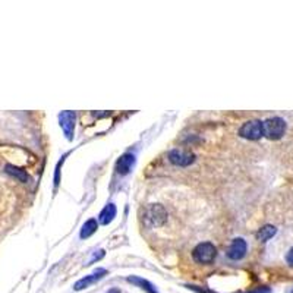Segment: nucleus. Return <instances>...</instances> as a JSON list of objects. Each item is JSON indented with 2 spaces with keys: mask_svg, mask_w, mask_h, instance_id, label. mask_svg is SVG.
Masks as SVG:
<instances>
[{
  "mask_svg": "<svg viewBox=\"0 0 293 293\" xmlns=\"http://www.w3.org/2000/svg\"><path fill=\"white\" fill-rule=\"evenodd\" d=\"M97 229H98V223H97V220H95V219H90L88 222L84 223V226H82V229H81V233H79L81 239H87V238H90L91 235H94V233L97 232Z\"/></svg>",
  "mask_w": 293,
  "mask_h": 293,
  "instance_id": "f8f14e48",
  "label": "nucleus"
},
{
  "mask_svg": "<svg viewBox=\"0 0 293 293\" xmlns=\"http://www.w3.org/2000/svg\"><path fill=\"white\" fill-rule=\"evenodd\" d=\"M169 160L175 166L186 167V166H191L195 161V154L191 153V151H185V150H172L169 153Z\"/></svg>",
  "mask_w": 293,
  "mask_h": 293,
  "instance_id": "39448f33",
  "label": "nucleus"
},
{
  "mask_svg": "<svg viewBox=\"0 0 293 293\" xmlns=\"http://www.w3.org/2000/svg\"><path fill=\"white\" fill-rule=\"evenodd\" d=\"M189 289H192V291H195V292L198 293H216V292H210V291H205V289H200L198 286H189Z\"/></svg>",
  "mask_w": 293,
  "mask_h": 293,
  "instance_id": "dca6fc26",
  "label": "nucleus"
},
{
  "mask_svg": "<svg viewBox=\"0 0 293 293\" xmlns=\"http://www.w3.org/2000/svg\"><path fill=\"white\" fill-rule=\"evenodd\" d=\"M106 274H107V270H104V269H97V270H95L94 273H91L90 276H85L84 279L78 280V282L75 283V286H73V291H76V292L84 291V289L90 288L91 285L100 282Z\"/></svg>",
  "mask_w": 293,
  "mask_h": 293,
  "instance_id": "0eeeda50",
  "label": "nucleus"
},
{
  "mask_svg": "<svg viewBox=\"0 0 293 293\" xmlns=\"http://www.w3.org/2000/svg\"><path fill=\"white\" fill-rule=\"evenodd\" d=\"M217 257V249L211 242L198 244L192 251V258L198 264H211Z\"/></svg>",
  "mask_w": 293,
  "mask_h": 293,
  "instance_id": "f257e3e1",
  "label": "nucleus"
},
{
  "mask_svg": "<svg viewBox=\"0 0 293 293\" xmlns=\"http://www.w3.org/2000/svg\"><path fill=\"white\" fill-rule=\"evenodd\" d=\"M144 220L150 226H163L167 222V211L160 204H151L144 213Z\"/></svg>",
  "mask_w": 293,
  "mask_h": 293,
  "instance_id": "f03ea898",
  "label": "nucleus"
},
{
  "mask_svg": "<svg viewBox=\"0 0 293 293\" xmlns=\"http://www.w3.org/2000/svg\"><path fill=\"white\" fill-rule=\"evenodd\" d=\"M286 132V122L282 117H270L264 122V136L279 139Z\"/></svg>",
  "mask_w": 293,
  "mask_h": 293,
  "instance_id": "7ed1b4c3",
  "label": "nucleus"
},
{
  "mask_svg": "<svg viewBox=\"0 0 293 293\" xmlns=\"http://www.w3.org/2000/svg\"><path fill=\"white\" fill-rule=\"evenodd\" d=\"M6 172H7L9 175L15 176V178H16L18 180H21V182H28V180H29V176L26 175V172L22 170V169H19V167H15V166L7 164V166H6Z\"/></svg>",
  "mask_w": 293,
  "mask_h": 293,
  "instance_id": "4468645a",
  "label": "nucleus"
},
{
  "mask_svg": "<svg viewBox=\"0 0 293 293\" xmlns=\"http://www.w3.org/2000/svg\"><path fill=\"white\" fill-rule=\"evenodd\" d=\"M247 251H248L247 242L242 238H236L232 241V244L227 249V257L233 261H239L247 255Z\"/></svg>",
  "mask_w": 293,
  "mask_h": 293,
  "instance_id": "423d86ee",
  "label": "nucleus"
},
{
  "mask_svg": "<svg viewBox=\"0 0 293 293\" xmlns=\"http://www.w3.org/2000/svg\"><path fill=\"white\" fill-rule=\"evenodd\" d=\"M276 232H277V229H276L274 226L266 225V226H263V227L257 232V239L261 241V242H266V241L271 239V238L276 235Z\"/></svg>",
  "mask_w": 293,
  "mask_h": 293,
  "instance_id": "ddd939ff",
  "label": "nucleus"
},
{
  "mask_svg": "<svg viewBox=\"0 0 293 293\" xmlns=\"http://www.w3.org/2000/svg\"><path fill=\"white\" fill-rule=\"evenodd\" d=\"M116 217V207L113 205V204H107L103 210H101V213H100V216H98V222L101 223V225H109V223H112V220Z\"/></svg>",
  "mask_w": 293,
  "mask_h": 293,
  "instance_id": "9d476101",
  "label": "nucleus"
},
{
  "mask_svg": "<svg viewBox=\"0 0 293 293\" xmlns=\"http://www.w3.org/2000/svg\"><path fill=\"white\" fill-rule=\"evenodd\" d=\"M106 293H120V291H119V289H116V288H113V289H110L109 292H106Z\"/></svg>",
  "mask_w": 293,
  "mask_h": 293,
  "instance_id": "a211bd4d",
  "label": "nucleus"
},
{
  "mask_svg": "<svg viewBox=\"0 0 293 293\" xmlns=\"http://www.w3.org/2000/svg\"><path fill=\"white\" fill-rule=\"evenodd\" d=\"M286 261H288V264H291L293 267V248L288 252V255H286Z\"/></svg>",
  "mask_w": 293,
  "mask_h": 293,
  "instance_id": "2eb2a0df",
  "label": "nucleus"
},
{
  "mask_svg": "<svg viewBox=\"0 0 293 293\" xmlns=\"http://www.w3.org/2000/svg\"><path fill=\"white\" fill-rule=\"evenodd\" d=\"M251 293H270V289H258V291Z\"/></svg>",
  "mask_w": 293,
  "mask_h": 293,
  "instance_id": "f3484780",
  "label": "nucleus"
},
{
  "mask_svg": "<svg viewBox=\"0 0 293 293\" xmlns=\"http://www.w3.org/2000/svg\"><path fill=\"white\" fill-rule=\"evenodd\" d=\"M239 135L245 139H260L264 136V122L261 120H249L242 125L239 129Z\"/></svg>",
  "mask_w": 293,
  "mask_h": 293,
  "instance_id": "20e7f679",
  "label": "nucleus"
},
{
  "mask_svg": "<svg viewBox=\"0 0 293 293\" xmlns=\"http://www.w3.org/2000/svg\"><path fill=\"white\" fill-rule=\"evenodd\" d=\"M292 293H293V291H292Z\"/></svg>",
  "mask_w": 293,
  "mask_h": 293,
  "instance_id": "6ab92c4d",
  "label": "nucleus"
},
{
  "mask_svg": "<svg viewBox=\"0 0 293 293\" xmlns=\"http://www.w3.org/2000/svg\"><path fill=\"white\" fill-rule=\"evenodd\" d=\"M128 282L132 283V285H135V286H138V288H141L142 291H145L147 293H158L157 292V289H156L148 280H145V279H142V277L132 276V277H128Z\"/></svg>",
  "mask_w": 293,
  "mask_h": 293,
  "instance_id": "9b49d317",
  "label": "nucleus"
},
{
  "mask_svg": "<svg viewBox=\"0 0 293 293\" xmlns=\"http://www.w3.org/2000/svg\"><path fill=\"white\" fill-rule=\"evenodd\" d=\"M75 113L73 112H62L59 114V122H60V126L66 135V138L70 141L72 139V135H73V129H75Z\"/></svg>",
  "mask_w": 293,
  "mask_h": 293,
  "instance_id": "6e6552de",
  "label": "nucleus"
},
{
  "mask_svg": "<svg viewBox=\"0 0 293 293\" xmlns=\"http://www.w3.org/2000/svg\"><path fill=\"white\" fill-rule=\"evenodd\" d=\"M135 161L136 160H135V156L132 153H126V154L120 156V158L116 163V172L122 176L128 175L132 170V167L135 166Z\"/></svg>",
  "mask_w": 293,
  "mask_h": 293,
  "instance_id": "1a4fd4ad",
  "label": "nucleus"
}]
</instances>
